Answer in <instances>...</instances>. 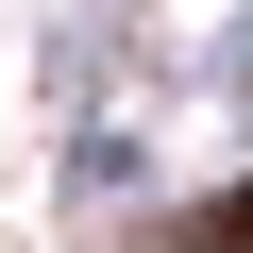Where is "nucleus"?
I'll list each match as a JSON object with an SVG mask.
<instances>
[{
    "mask_svg": "<svg viewBox=\"0 0 253 253\" xmlns=\"http://www.w3.org/2000/svg\"><path fill=\"white\" fill-rule=\"evenodd\" d=\"M236 236H253V186H236Z\"/></svg>",
    "mask_w": 253,
    "mask_h": 253,
    "instance_id": "nucleus-1",
    "label": "nucleus"
}]
</instances>
